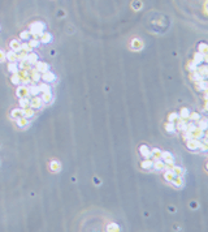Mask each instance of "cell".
<instances>
[{
  "label": "cell",
  "instance_id": "cell-1",
  "mask_svg": "<svg viewBox=\"0 0 208 232\" xmlns=\"http://www.w3.org/2000/svg\"><path fill=\"white\" fill-rule=\"evenodd\" d=\"M43 30H44V25L42 22H34L30 26V35H33L34 39H38L43 33Z\"/></svg>",
  "mask_w": 208,
  "mask_h": 232
},
{
  "label": "cell",
  "instance_id": "cell-2",
  "mask_svg": "<svg viewBox=\"0 0 208 232\" xmlns=\"http://www.w3.org/2000/svg\"><path fill=\"white\" fill-rule=\"evenodd\" d=\"M42 106H43V101H42V98L38 97V95L37 97H33L30 99V102H29V107H31L33 110H38V108H41Z\"/></svg>",
  "mask_w": 208,
  "mask_h": 232
},
{
  "label": "cell",
  "instance_id": "cell-3",
  "mask_svg": "<svg viewBox=\"0 0 208 232\" xmlns=\"http://www.w3.org/2000/svg\"><path fill=\"white\" fill-rule=\"evenodd\" d=\"M41 80H43L44 82H47V84H49V82H53V81L56 80V76H55V73H52L51 70H46V72H43L42 73V78Z\"/></svg>",
  "mask_w": 208,
  "mask_h": 232
},
{
  "label": "cell",
  "instance_id": "cell-4",
  "mask_svg": "<svg viewBox=\"0 0 208 232\" xmlns=\"http://www.w3.org/2000/svg\"><path fill=\"white\" fill-rule=\"evenodd\" d=\"M186 145H187L189 150H198L199 146L202 145L200 140H196V138H190V140L186 141Z\"/></svg>",
  "mask_w": 208,
  "mask_h": 232
},
{
  "label": "cell",
  "instance_id": "cell-5",
  "mask_svg": "<svg viewBox=\"0 0 208 232\" xmlns=\"http://www.w3.org/2000/svg\"><path fill=\"white\" fill-rule=\"evenodd\" d=\"M16 94L17 97H29V87L27 85H18V87H17L16 90Z\"/></svg>",
  "mask_w": 208,
  "mask_h": 232
},
{
  "label": "cell",
  "instance_id": "cell-6",
  "mask_svg": "<svg viewBox=\"0 0 208 232\" xmlns=\"http://www.w3.org/2000/svg\"><path fill=\"white\" fill-rule=\"evenodd\" d=\"M29 76H30V78H31V81H33V82H39V81H41V78H42V73L38 72V70L34 68V69L29 70Z\"/></svg>",
  "mask_w": 208,
  "mask_h": 232
},
{
  "label": "cell",
  "instance_id": "cell-7",
  "mask_svg": "<svg viewBox=\"0 0 208 232\" xmlns=\"http://www.w3.org/2000/svg\"><path fill=\"white\" fill-rule=\"evenodd\" d=\"M139 154H141L145 159H150L152 158V154H151V150L147 148L146 145H142L141 148H139Z\"/></svg>",
  "mask_w": 208,
  "mask_h": 232
},
{
  "label": "cell",
  "instance_id": "cell-8",
  "mask_svg": "<svg viewBox=\"0 0 208 232\" xmlns=\"http://www.w3.org/2000/svg\"><path fill=\"white\" fill-rule=\"evenodd\" d=\"M186 125H187V120H185V119H178L177 121L174 123V127H176V129L177 130H181V132H184L186 130Z\"/></svg>",
  "mask_w": 208,
  "mask_h": 232
},
{
  "label": "cell",
  "instance_id": "cell-9",
  "mask_svg": "<svg viewBox=\"0 0 208 232\" xmlns=\"http://www.w3.org/2000/svg\"><path fill=\"white\" fill-rule=\"evenodd\" d=\"M130 47L133 50H135V51H138V50H142L143 42L141 41V39H138V38H134V39H131V42H130Z\"/></svg>",
  "mask_w": 208,
  "mask_h": 232
},
{
  "label": "cell",
  "instance_id": "cell-10",
  "mask_svg": "<svg viewBox=\"0 0 208 232\" xmlns=\"http://www.w3.org/2000/svg\"><path fill=\"white\" fill-rule=\"evenodd\" d=\"M34 65H35V69H37L38 72H41V73H43V72H46V70L49 69L48 64L47 63H43V62H37Z\"/></svg>",
  "mask_w": 208,
  "mask_h": 232
},
{
  "label": "cell",
  "instance_id": "cell-11",
  "mask_svg": "<svg viewBox=\"0 0 208 232\" xmlns=\"http://www.w3.org/2000/svg\"><path fill=\"white\" fill-rule=\"evenodd\" d=\"M27 87H29V97H30V95H33V97H37L38 94H41V91H39L38 85H34V82H33V84H30Z\"/></svg>",
  "mask_w": 208,
  "mask_h": 232
},
{
  "label": "cell",
  "instance_id": "cell-12",
  "mask_svg": "<svg viewBox=\"0 0 208 232\" xmlns=\"http://www.w3.org/2000/svg\"><path fill=\"white\" fill-rule=\"evenodd\" d=\"M170 183L173 184L174 187L181 188L182 185H184V177H182V175H176V176L173 177V180H172Z\"/></svg>",
  "mask_w": 208,
  "mask_h": 232
},
{
  "label": "cell",
  "instance_id": "cell-13",
  "mask_svg": "<svg viewBox=\"0 0 208 232\" xmlns=\"http://www.w3.org/2000/svg\"><path fill=\"white\" fill-rule=\"evenodd\" d=\"M25 62H27L29 64H30V65H34L35 63L38 62V55L35 52H29L27 53V58H26V60H25Z\"/></svg>",
  "mask_w": 208,
  "mask_h": 232
},
{
  "label": "cell",
  "instance_id": "cell-14",
  "mask_svg": "<svg viewBox=\"0 0 208 232\" xmlns=\"http://www.w3.org/2000/svg\"><path fill=\"white\" fill-rule=\"evenodd\" d=\"M206 60H207V56L204 55V53H202V52L198 51V52H196L195 55H194V60H193V62L199 65L200 63H202V62H206Z\"/></svg>",
  "mask_w": 208,
  "mask_h": 232
},
{
  "label": "cell",
  "instance_id": "cell-15",
  "mask_svg": "<svg viewBox=\"0 0 208 232\" xmlns=\"http://www.w3.org/2000/svg\"><path fill=\"white\" fill-rule=\"evenodd\" d=\"M141 167L143 170H152V167H153V159L152 158H150V159H145L143 162L141 163Z\"/></svg>",
  "mask_w": 208,
  "mask_h": 232
},
{
  "label": "cell",
  "instance_id": "cell-16",
  "mask_svg": "<svg viewBox=\"0 0 208 232\" xmlns=\"http://www.w3.org/2000/svg\"><path fill=\"white\" fill-rule=\"evenodd\" d=\"M35 115V112H34V110L31 108V107H26V108H22V116L24 117H26V119H31V117H34Z\"/></svg>",
  "mask_w": 208,
  "mask_h": 232
},
{
  "label": "cell",
  "instance_id": "cell-17",
  "mask_svg": "<svg viewBox=\"0 0 208 232\" xmlns=\"http://www.w3.org/2000/svg\"><path fill=\"white\" fill-rule=\"evenodd\" d=\"M191 136H193V138H196V140H200V138H203L204 136V130H202L200 128L196 127L194 130H191Z\"/></svg>",
  "mask_w": 208,
  "mask_h": 232
},
{
  "label": "cell",
  "instance_id": "cell-18",
  "mask_svg": "<svg viewBox=\"0 0 208 232\" xmlns=\"http://www.w3.org/2000/svg\"><path fill=\"white\" fill-rule=\"evenodd\" d=\"M164 166H165V163H164L163 159H156V160H153L152 168L155 171H164Z\"/></svg>",
  "mask_w": 208,
  "mask_h": 232
},
{
  "label": "cell",
  "instance_id": "cell-19",
  "mask_svg": "<svg viewBox=\"0 0 208 232\" xmlns=\"http://www.w3.org/2000/svg\"><path fill=\"white\" fill-rule=\"evenodd\" d=\"M207 81L206 80H199V81H195V89L196 90H203L206 91L207 90Z\"/></svg>",
  "mask_w": 208,
  "mask_h": 232
},
{
  "label": "cell",
  "instance_id": "cell-20",
  "mask_svg": "<svg viewBox=\"0 0 208 232\" xmlns=\"http://www.w3.org/2000/svg\"><path fill=\"white\" fill-rule=\"evenodd\" d=\"M39 38H41V41L39 42H42V43H49V42L52 41V35L49 33H47V31H43Z\"/></svg>",
  "mask_w": 208,
  "mask_h": 232
},
{
  "label": "cell",
  "instance_id": "cell-21",
  "mask_svg": "<svg viewBox=\"0 0 208 232\" xmlns=\"http://www.w3.org/2000/svg\"><path fill=\"white\" fill-rule=\"evenodd\" d=\"M49 168H51L52 172H59V171L61 170V163H60L59 160H52V162L49 163Z\"/></svg>",
  "mask_w": 208,
  "mask_h": 232
},
{
  "label": "cell",
  "instance_id": "cell-22",
  "mask_svg": "<svg viewBox=\"0 0 208 232\" xmlns=\"http://www.w3.org/2000/svg\"><path fill=\"white\" fill-rule=\"evenodd\" d=\"M16 124H17V127H18V128H25V127H27L29 121H27L26 117L20 116V117H17V119H16Z\"/></svg>",
  "mask_w": 208,
  "mask_h": 232
},
{
  "label": "cell",
  "instance_id": "cell-23",
  "mask_svg": "<svg viewBox=\"0 0 208 232\" xmlns=\"http://www.w3.org/2000/svg\"><path fill=\"white\" fill-rule=\"evenodd\" d=\"M5 59H8V62H17V52L10 50L9 52H5Z\"/></svg>",
  "mask_w": 208,
  "mask_h": 232
},
{
  "label": "cell",
  "instance_id": "cell-24",
  "mask_svg": "<svg viewBox=\"0 0 208 232\" xmlns=\"http://www.w3.org/2000/svg\"><path fill=\"white\" fill-rule=\"evenodd\" d=\"M10 50H13V51H16V52H18L20 50H21V42L18 41H16V39H13V41H10Z\"/></svg>",
  "mask_w": 208,
  "mask_h": 232
},
{
  "label": "cell",
  "instance_id": "cell-25",
  "mask_svg": "<svg viewBox=\"0 0 208 232\" xmlns=\"http://www.w3.org/2000/svg\"><path fill=\"white\" fill-rule=\"evenodd\" d=\"M174 176H176V173L172 170H165V172H164V179H165V181H168V183H170Z\"/></svg>",
  "mask_w": 208,
  "mask_h": 232
},
{
  "label": "cell",
  "instance_id": "cell-26",
  "mask_svg": "<svg viewBox=\"0 0 208 232\" xmlns=\"http://www.w3.org/2000/svg\"><path fill=\"white\" fill-rule=\"evenodd\" d=\"M29 102H30V98L29 97H21L18 101L20 108H26V107H29Z\"/></svg>",
  "mask_w": 208,
  "mask_h": 232
},
{
  "label": "cell",
  "instance_id": "cell-27",
  "mask_svg": "<svg viewBox=\"0 0 208 232\" xmlns=\"http://www.w3.org/2000/svg\"><path fill=\"white\" fill-rule=\"evenodd\" d=\"M42 101H43V103H49L52 101V93L51 91L42 93Z\"/></svg>",
  "mask_w": 208,
  "mask_h": 232
},
{
  "label": "cell",
  "instance_id": "cell-28",
  "mask_svg": "<svg viewBox=\"0 0 208 232\" xmlns=\"http://www.w3.org/2000/svg\"><path fill=\"white\" fill-rule=\"evenodd\" d=\"M190 78H191L193 81H199V80H204V77L200 74L198 70H194V72L190 73Z\"/></svg>",
  "mask_w": 208,
  "mask_h": 232
},
{
  "label": "cell",
  "instance_id": "cell-29",
  "mask_svg": "<svg viewBox=\"0 0 208 232\" xmlns=\"http://www.w3.org/2000/svg\"><path fill=\"white\" fill-rule=\"evenodd\" d=\"M27 58V52L24 51V50H20L18 52H17V62H25Z\"/></svg>",
  "mask_w": 208,
  "mask_h": 232
},
{
  "label": "cell",
  "instance_id": "cell-30",
  "mask_svg": "<svg viewBox=\"0 0 208 232\" xmlns=\"http://www.w3.org/2000/svg\"><path fill=\"white\" fill-rule=\"evenodd\" d=\"M8 70L10 73H17L18 67H17V62H9L8 63Z\"/></svg>",
  "mask_w": 208,
  "mask_h": 232
},
{
  "label": "cell",
  "instance_id": "cell-31",
  "mask_svg": "<svg viewBox=\"0 0 208 232\" xmlns=\"http://www.w3.org/2000/svg\"><path fill=\"white\" fill-rule=\"evenodd\" d=\"M207 125H208V123H207L206 119H199L198 121H196V127L200 128L202 130H206L207 129Z\"/></svg>",
  "mask_w": 208,
  "mask_h": 232
},
{
  "label": "cell",
  "instance_id": "cell-32",
  "mask_svg": "<svg viewBox=\"0 0 208 232\" xmlns=\"http://www.w3.org/2000/svg\"><path fill=\"white\" fill-rule=\"evenodd\" d=\"M22 116V108H14L12 110V112H10V117L12 119H17V117Z\"/></svg>",
  "mask_w": 208,
  "mask_h": 232
},
{
  "label": "cell",
  "instance_id": "cell-33",
  "mask_svg": "<svg viewBox=\"0 0 208 232\" xmlns=\"http://www.w3.org/2000/svg\"><path fill=\"white\" fill-rule=\"evenodd\" d=\"M164 128H165V130H167V132H169V133H173V132H176L174 123H172V121H168V123H165V125H164Z\"/></svg>",
  "mask_w": 208,
  "mask_h": 232
},
{
  "label": "cell",
  "instance_id": "cell-34",
  "mask_svg": "<svg viewBox=\"0 0 208 232\" xmlns=\"http://www.w3.org/2000/svg\"><path fill=\"white\" fill-rule=\"evenodd\" d=\"M38 87H39V91L41 93H46V91H51V86L47 84V82H44V84H39L38 85Z\"/></svg>",
  "mask_w": 208,
  "mask_h": 232
},
{
  "label": "cell",
  "instance_id": "cell-35",
  "mask_svg": "<svg viewBox=\"0 0 208 232\" xmlns=\"http://www.w3.org/2000/svg\"><path fill=\"white\" fill-rule=\"evenodd\" d=\"M189 113H190V111H189L187 108H186V107H184V108H181V111H180V113H178V115H180L181 119L187 120L189 119Z\"/></svg>",
  "mask_w": 208,
  "mask_h": 232
},
{
  "label": "cell",
  "instance_id": "cell-36",
  "mask_svg": "<svg viewBox=\"0 0 208 232\" xmlns=\"http://www.w3.org/2000/svg\"><path fill=\"white\" fill-rule=\"evenodd\" d=\"M151 154H152V158L155 159V160H156V159H160V158H161V150L155 148V149L151 150Z\"/></svg>",
  "mask_w": 208,
  "mask_h": 232
},
{
  "label": "cell",
  "instance_id": "cell-37",
  "mask_svg": "<svg viewBox=\"0 0 208 232\" xmlns=\"http://www.w3.org/2000/svg\"><path fill=\"white\" fill-rule=\"evenodd\" d=\"M10 81H12V84H14V85H21V78H20V76L17 73H13L12 74V77H10Z\"/></svg>",
  "mask_w": 208,
  "mask_h": 232
},
{
  "label": "cell",
  "instance_id": "cell-38",
  "mask_svg": "<svg viewBox=\"0 0 208 232\" xmlns=\"http://www.w3.org/2000/svg\"><path fill=\"white\" fill-rule=\"evenodd\" d=\"M160 159H163V160H168V159H174L173 158V154L169 151H161V158Z\"/></svg>",
  "mask_w": 208,
  "mask_h": 232
},
{
  "label": "cell",
  "instance_id": "cell-39",
  "mask_svg": "<svg viewBox=\"0 0 208 232\" xmlns=\"http://www.w3.org/2000/svg\"><path fill=\"white\" fill-rule=\"evenodd\" d=\"M200 119V115L198 112H190L189 113V119L187 120H190V121H198Z\"/></svg>",
  "mask_w": 208,
  "mask_h": 232
},
{
  "label": "cell",
  "instance_id": "cell-40",
  "mask_svg": "<svg viewBox=\"0 0 208 232\" xmlns=\"http://www.w3.org/2000/svg\"><path fill=\"white\" fill-rule=\"evenodd\" d=\"M178 119H180V115L176 112H172V113H169V116H168V121H172V123H176Z\"/></svg>",
  "mask_w": 208,
  "mask_h": 232
},
{
  "label": "cell",
  "instance_id": "cell-41",
  "mask_svg": "<svg viewBox=\"0 0 208 232\" xmlns=\"http://www.w3.org/2000/svg\"><path fill=\"white\" fill-rule=\"evenodd\" d=\"M172 171H173V172H174L176 175H184V172H185L182 167H180V166H176V165H174L173 167H172Z\"/></svg>",
  "mask_w": 208,
  "mask_h": 232
},
{
  "label": "cell",
  "instance_id": "cell-42",
  "mask_svg": "<svg viewBox=\"0 0 208 232\" xmlns=\"http://www.w3.org/2000/svg\"><path fill=\"white\" fill-rule=\"evenodd\" d=\"M196 68H198V64H195L194 62H189L187 63V69L190 70V72H194V70H196Z\"/></svg>",
  "mask_w": 208,
  "mask_h": 232
},
{
  "label": "cell",
  "instance_id": "cell-43",
  "mask_svg": "<svg viewBox=\"0 0 208 232\" xmlns=\"http://www.w3.org/2000/svg\"><path fill=\"white\" fill-rule=\"evenodd\" d=\"M21 50H24V51H26L29 53V52L33 51V47H30L29 43H21Z\"/></svg>",
  "mask_w": 208,
  "mask_h": 232
},
{
  "label": "cell",
  "instance_id": "cell-44",
  "mask_svg": "<svg viewBox=\"0 0 208 232\" xmlns=\"http://www.w3.org/2000/svg\"><path fill=\"white\" fill-rule=\"evenodd\" d=\"M107 231H120V227L117 226V224H114V223H111L108 227H107Z\"/></svg>",
  "mask_w": 208,
  "mask_h": 232
},
{
  "label": "cell",
  "instance_id": "cell-45",
  "mask_svg": "<svg viewBox=\"0 0 208 232\" xmlns=\"http://www.w3.org/2000/svg\"><path fill=\"white\" fill-rule=\"evenodd\" d=\"M29 44H30V47H38L39 46V39H30V41H29Z\"/></svg>",
  "mask_w": 208,
  "mask_h": 232
},
{
  "label": "cell",
  "instance_id": "cell-46",
  "mask_svg": "<svg viewBox=\"0 0 208 232\" xmlns=\"http://www.w3.org/2000/svg\"><path fill=\"white\" fill-rule=\"evenodd\" d=\"M182 137H184V140H185V141H187V140H190V138H193L191 132H189V130H184V133H182Z\"/></svg>",
  "mask_w": 208,
  "mask_h": 232
},
{
  "label": "cell",
  "instance_id": "cell-47",
  "mask_svg": "<svg viewBox=\"0 0 208 232\" xmlns=\"http://www.w3.org/2000/svg\"><path fill=\"white\" fill-rule=\"evenodd\" d=\"M20 37H21V39H29L30 38V31H21Z\"/></svg>",
  "mask_w": 208,
  "mask_h": 232
},
{
  "label": "cell",
  "instance_id": "cell-48",
  "mask_svg": "<svg viewBox=\"0 0 208 232\" xmlns=\"http://www.w3.org/2000/svg\"><path fill=\"white\" fill-rule=\"evenodd\" d=\"M199 52L204 53V55H206V53H207V46L204 44V43H202V44L199 46Z\"/></svg>",
  "mask_w": 208,
  "mask_h": 232
},
{
  "label": "cell",
  "instance_id": "cell-49",
  "mask_svg": "<svg viewBox=\"0 0 208 232\" xmlns=\"http://www.w3.org/2000/svg\"><path fill=\"white\" fill-rule=\"evenodd\" d=\"M198 150H200V151H207V150H208V146H207L206 144H203V142H202V145L199 146V149H198Z\"/></svg>",
  "mask_w": 208,
  "mask_h": 232
},
{
  "label": "cell",
  "instance_id": "cell-50",
  "mask_svg": "<svg viewBox=\"0 0 208 232\" xmlns=\"http://www.w3.org/2000/svg\"><path fill=\"white\" fill-rule=\"evenodd\" d=\"M4 59H5V52L3 50H0V62H3Z\"/></svg>",
  "mask_w": 208,
  "mask_h": 232
}]
</instances>
